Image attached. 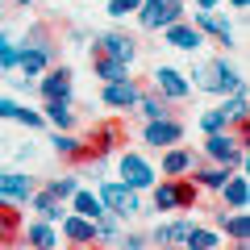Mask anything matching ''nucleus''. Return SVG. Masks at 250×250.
<instances>
[{
    "label": "nucleus",
    "instance_id": "obj_1",
    "mask_svg": "<svg viewBox=\"0 0 250 250\" xmlns=\"http://www.w3.org/2000/svg\"><path fill=\"white\" fill-rule=\"evenodd\" d=\"M196 196L200 188L192 184L188 175H175V179H154L150 184V205L159 208V213H179V208H196Z\"/></svg>",
    "mask_w": 250,
    "mask_h": 250
},
{
    "label": "nucleus",
    "instance_id": "obj_2",
    "mask_svg": "<svg viewBox=\"0 0 250 250\" xmlns=\"http://www.w3.org/2000/svg\"><path fill=\"white\" fill-rule=\"evenodd\" d=\"M192 75H196V88L208 92V96H229V92L246 88L242 71L233 67V62H225V54H221V59H213V62H205V67L192 71Z\"/></svg>",
    "mask_w": 250,
    "mask_h": 250
},
{
    "label": "nucleus",
    "instance_id": "obj_3",
    "mask_svg": "<svg viewBox=\"0 0 250 250\" xmlns=\"http://www.w3.org/2000/svg\"><path fill=\"white\" fill-rule=\"evenodd\" d=\"M96 196H100V205H104V213H113L117 221H129V217L142 213V192L125 188L121 179H104Z\"/></svg>",
    "mask_w": 250,
    "mask_h": 250
},
{
    "label": "nucleus",
    "instance_id": "obj_4",
    "mask_svg": "<svg viewBox=\"0 0 250 250\" xmlns=\"http://www.w3.org/2000/svg\"><path fill=\"white\" fill-rule=\"evenodd\" d=\"M117 175H121L125 188H134V192H150V184L159 179V167L142 150H121L117 154Z\"/></svg>",
    "mask_w": 250,
    "mask_h": 250
},
{
    "label": "nucleus",
    "instance_id": "obj_5",
    "mask_svg": "<svg viewBox=\"0 0 250 250\" xmlns=\"http://www.w3.org/2000/svg\"><path fill=\"white\" fill-rule=\"evenodd\" d=\"M205 159L208 163H225V167H246L250 150L238 142V134L221 129V134H205Z\"/></svg>",
    "mask_w": 250,
    "mask_h": 250
},
{
    "label": "nucleus",
    "instance_id": "obj_6",
    "mask_svg": "<svg viewBox=\"0 0 250 250\" xmlns=\"http://www.w3.org/2000/svg\"><path fill=\"white\" fill-rule=\"evenodd\" d=\"M138 25L150 29V34H159V29H167L171 21L184 17V0H142V9L134 13Z\"/></svg>",
    "mask_w": 250,
    "mask_h": 250
},
{
    "label": "nucleus",
    "instance_id": "obj_7",
    "mask_svg": "<svg viewBox=\"0 0 250 250\" xmlns=\"http://www.w3.org/2000/svg\"><path fill=\"white\" fill-rule=\"evenodd\" d=\"M150 83H154V92H159L163 100H171V104H179V100L192 96V80H188L179 67H171V62H159V67H154Z\"/></svg>",
    "mask_w": 250,
    "mask_h": 250
},
{
    "label": "nucleus",
    "instance_id": "obj_8",
    "mask_svg": "<svg viewBox=\"0 0 250 250\" xmlns=\"http://www.w3.org/2000/svg\"><path fill=\"white\" fill-rule=\"evenodd\" d=\"M121 142H125V125L121 121H100V125H92V138L83 146H88V159L100 163V159H108Z\"/></svg>",
    "mask_w": 250,
    "mask_h": 250
},
{
    "label": "nucleus",
    "instance_id": "obj_9",
    "mask_svg": "<svg viewBox=\"0 0 250 250\" xmlns=\"http://www.w3.org/2000/svg\"><path fill=\"white\" fill-rule=\"evenodd\" d=\"M34 175H25V171L17 167H0V200H13V205H29V196H34Z\"/></svg>",
    "mask_w": 250,
    "mask_h": 250
},
{
    "label": "nucleus",
    "instance_id": "obj_10",
    "mask_svg": "<svg viewBox=\"0 0 250 250\" xmlns=\"http://www.w3.org/2000/svg\"><path fill=\"white\" fill-rule=\"evenodd\" d=\"M142 142H146V146H154V150H167V146L184 142V121H179V117L146 121V129H142Z\"/></svg>",
    "mask_w": 250,
    "mask_h": 250
},
{
    "label": "nucleus",
    "instance_id": "obj_11",
    "mask_svg": "<svg viewBox=\"0 0 250 250\" xmlns=\"http://www.w3.org/2000/svg\"><path fill=\"white\" fill-rule=\"evenodd\" d=\"M192 25H196L205 38L221 42V46H238V42H233V25H229V17H221L217 9H196V13H192Z\"/></svg>",
    "mask_w": 250,
    "mask_h": 250
},
{
    "label": "nucleus",
    "instance_id": "obj_12",
    "mask_svg": "<svg viewBox=\"0 0 250 250\" xmlns=\"http://www.w3.org/2000/svg\"><path fill=\"white\" fill-rule=\"evenodd\" d=\"M159 34H163V42H167V46H175V50H184V54H196L200 46H205V34H200V29L192 25L188 17L171 21V25L159 29Z\"/></svg>",
    "mask_w": 250,
    "mask_h": 250
},
{
    "label": "nucleus",
    "instance_id": "obj_13",
    "mask_svg": "<svg viewBox=\"0 0 250 250\" xmlns=\"http://www.w3.org/2000/svg\"><path fill=\"white\" fill-rule=\"evenodd\" d=\"M59 238L67 242V246H96V225H92L88 217H80V213L67 208V217L59 221Z\"/></svg>",
    "mask_w": 250,
    "mask_h": 250
},
{
    "label": "nucleus",
    "instance_id": "obj_14",
    "mask_svg": "<svg viewBox=\"0 0 250 250\" xmlns=\"http://www.w3.org/2000/svg\"><path fill=\"white\" fill-rule=\"evenodd\" d=\"M92 50L113 54V59H121V62H134V59H138V38L125 34V29H113V34H100Z\"/></svg>",
    "mask_w": 250,
    "mask_h": 250
},
{
    "label": "nucleus",
    "instance_id": "obj_15",
    "mask_svg": "<svg viewBox=\"0 0 250 250\" xmlns=\"http://www.w3.org/2000/svg\"><path fill=\"white\" fill-rule=\"evenodd\" d=\"M38 96L42 100H71V71L67 67H46L38 75Z\"/></svg>",
    "mask_w": 250,
    "mask_h": 250
},
{
    "label": "nucleus",
    "instance_id": "obj_16",
    "mask_svg": "<svg viewBox=\"0 0 250 250\" xmlns=\"http://www.w3.org/2000/svg\"><path fill=\"white\" fill-rule=\"evenodd\" d=\"M138 96H142V83L129 75V80H113V83H104V92H100V100H104L108 108H129L138 104Z\"/></svg>",
    "mask_w": 250,
    "mask_h": 250
},
{
    "label": "nucleus",
    "instance_id": "obj_17",
    "mask_svg": "<svg viewBox=\"0 0 250 250\" xmlns=\"http://www.w3.org/2000/svg\"><path fill=\"white\" fill-rule=\"evenodd\" d=\"M196 163H200V154H196V150H188V146H179V142H175V146H167V150H163L159 171L175 179V175H188V171L196 167Z\"/></svg>",
    "mask_w": 250,
    "mask_h": 250
},
{
    "label": "nucleus",
    "instance_id": "obj_18",
    "mask_svg": "<svg viewBox=\"0 0 250 250\" xmlns=\"http://www.w3.org/2000/svg\"><path fill=\"white\" fill-rule=\"evenodd\" d=\"M21 233H25V246L29 250H59V225L54 221H42V217H38V221H29V225H21Z\"/></svg>",
    "mask_w": 250,
    "mask_h": 250
},
{
    "label": "nucleus",
    "instance_id": "obj_19",
    "mask_svg": "<svg viewBox=\"0 0 250 250\" xmlns=\"http://www.w3.org/2000/svg\"><path fill=\"white\" fill-rule=\"evenodd\" d=\"M188 229H192V217H171V221H159L146 238H150L154 246H184Z\"/></svg>",
    "mask_w": 250,
    "mask_h": 250
},
{
    "label": "nucleus",
    "instance_id": "obj_20",
    "mask_svg": "<svg viewBox=\"0 0 250 250\" xmlns=\"http://www.w3.org/2000/svg\"><path fill=\"white\" fill-rule=\"evenodd\" d=\"M29 208H34L42 221H54V225L67 217V200H59L50 188H34V196H29Z\"/></svg>",
    "mask_w": 250,
    "mask_h": 250
},
{
    "label": "nucleus",
    "instance_id": "obj_21",
    "mask_svg": "<svg viewBox=\"0 0 250 250\" xmlns=\"http://www.w3.org/2000/svg\"><path fill=\"white\" fill-rule=\"evenodd\" d=\"M21 205L13 200H0V246H17L21 242Z\"/></svg>",
    "mask_w": 250,
    "mask_h": 250
},
{
    "label": "nucleus",
    "instance_id": "obj_22",
    "mask_svg": "<svg viewBox=\"0 0 250 250\" xmlns=\"http://www.w3.org/2000/svg\"><path fill=\"white\" fill-rule=\"evenodd\" d=\"M229 171H233V167H225V163H196L188 175H192V184H196V188H205V192H217V188L229 179Z\"/></svg>",
    "mask_w": 250,
    "mask_h": 250
},
{
    "label": "nucleus",
    "instance_id": "obj_23",
    "mask_svg": "<svg viewBox=\"0 0 250 250\" xmlns=\"http://www.w3.org/2000/svg\"><path fill=\"white\" fill-rule=\"evenodd\" d=\"M92 75H96L100 83H113V80H129V62L113 59V54H100V50H92Z\"/></svg>",
    "mask_w": 250,
    "mask_h": 250
},
{
    "label": "nucleus",
    "instance_id": "obj_24",
    "mask_svg": "<svg viewBox=\"0 0 250 250\" xmlns=\"http://www.w3.org/2000/svg\"><path fill=\"white\" fill-rule=\"evenodd\" d=\"M54 154L67 163H88V146H83V138H75L71 129H54Z\"/></svg>",
    "mask_w": 250,
    "mask_h": 250
},
{
    "label": "nucleus",
    "instance_id": "obj_25",
    "mask_svg": "<svg viewBox=\"0 0 250 250\" xmlns=\"http://www.w3.org/2000/svg\"><path fill=\"white\" fill-rule=\"evenodd\" d=\"M217 192H221V208H246V200H250V184L238 171H229V179H225Z\"/></svg>",
    "mask_w": 250,
    "mask_h": 250
},
{
    "label": "nucleus",
    "instance_id": "obj_26",
    "mask_svg": "<svg viewBox=\"0 0 250 250\" xmlns=\"http://www.w3.org/2000/svg\"><path fill=\"white\" fill-rule=\"evenodd\" d=\"M134 113L142 117V121H163V117H175V108H171V100H163L159 92H142L134 104Z\"/></svg>",
    "mask_w": 250,
    "mask_h": 250
},
{
    "label": "nucleus",
    "instance_id": "obj_27",
    "mask_svg": "<svg viewBox=\"0 0 250 250\" xmlns=\"http://www.w3.org/2000/svg\"><path fill=\"white\" fill-rule=\"evenodd\" d=\"M42 121L54 129H75V108L71 100H42Z\"/></svg>",
    "mask_w": 250,
    "mask_h": 250
},
{
    "label": "nucleus",
    "instance_id": "obj_28",
    "mask_svg": "<svg viewBox=\"0 0 250 250\" xmlns=\"http://www.w3.org/2000/svg\"><path fill=\"white\" fill-rule=\"evenodd\" d=\"M184 250H221V233L192 221V229H188V238H184Z\"/></svg>",
    "mask_w": 250,
    "mask_h": 250
},
{
    "label": "nucleus",
    "instance_id": "obj_29",
    "mask_svg": "<svg viewBox=\"0 0 250 250\" xmlns=\"http://www.w3.org/2000/svg\"><path fill=\"white\" fill-rule=\"evenodd\" d=\"M71 213L88 217V221H96L100 213H104V205H100L96 192H88V188H75V196H71Z\"/></svg>",
    "mask_w": 250,
    "mask_h": 250
},
{
    "label": "nucleus",
    "instance_id": "obj_30",
    "mask_svg": "<svg viewBox=\"0 0 250 250\" xmlns=\"http://www.w3.org/2000/svg\"><path fill=\"white\" fill-rule=\"evenodd\" d=\"M92 225H96V246H113V242L121 238V221H117L113 213H100Z\"/></svg>",
    "mask_w": 250,
    "mask_h": 250
},
{
    "label": "nucleus",
    "instance_id": "obj_31",
    "mask_svg": "<svg viewBox=\"0 0 250 250\" xmlns=\"http://www.w3.org/2000/svg\"><path fill=\"white\" fill-rule=\"evenodd\" d=\"M17 54H21V38L0 34V71H4V75L17 71Z\"/></svg>",
    "mask_w": 250,
    "mask_h": 250
},
{
    "label": "nucleus",
    "instance_id": "obj_32",
    "mask_svg": "<svg viewBox=\"0 0 250 250\" xmlns=\"http://www.w3.org/2000/svg\"><path fill=\"white\" fill-rule=\"evenodd\" d=\"M196 125L205 129V134H221V129H229V113H225L221 104H217V108H205V113L196 117Z\"/></svg>",
    "mask_w": 250,
    "mask_h": 250
},
{
    "label": "nucleus",
    "instance_id": "obj_33",
    "mask_svg": "<svg viewBox=\"0 0 250 250\" xmlns=\"http://www.w3.org/2000/svg\"><path fill=\"white\" fill-rule=\"evenodd\" d=\"M46 188H50L59 200H71V196H75V188H80V175H71V171H67V175H54Z\"/></svg>",
    "mask_w": 250,
    "mask_h": 250
},
{
    "label": "nucleus",
    "instance_id": "obj_34",
    "mask_svg": "<svg viewBox=\"0 0 250 250\" xmlns=\"http://www.w3.org/2000/svg\"><path fill=\"white\" fill-rule=\"evenodd\" d=\"M142 9V0H108V17H134V13Z\"/></svg>",
    "mask_w": 250,
    "mask_h": 250
},
{
    "label": "nucleus",
    "instance_id": "obj_35",
    "mask_svg": "<svg viewBox=\"0 0 250 250\" xmlns=\"http://www.w3.org/2000/svg\"><path fill=\"white\" fill-rule=\"evenodd\" d=\"M113 246L117 250H146V246H150V238H146V233H125L121 229V238H117Z\"/></svg>",
    "mask_w": 250,
    "mask_h": 250
},
{
    "label": "nucleus",
    "instance_id": "obj_36",
    "mask_svg": "<svg viewBox=\"0 0 250 250\" xmlns=\"http://www.w3.org/2000/svg\"><path fill=\"white\" fill-rule=\"evenodd\" d=\"M192 4H196V9H221L225 0H192Z\"/></svg>",
    "mask_w": 250,
    "mask_h": 250
},
{
    "label": "nucleus",
    "instance_id": "obj_37",
    "mask_svg": "<svg viewBox=\"0 0 250 250\" xmlns=\"http://www.w3.org/2000/svg\"><path fill=\"white\" fill-rule=\"evenodd\" d=\"M246 4H250V0H229V9H238V13L246 9Z\"/></svg>",
    "mask_w": 250,
    "mask_h": 250
},
{
    "label": "nucleus",
    "instance_id": "obj_38",
    "mask_svg": "<svg viewBox=\"0 0 250 250\" xmlns=\"http://www.w3.org/2000/svg\"><path fill=\"white\" fill-rule=\"evenodd\" d=\"M13 4H17V9H29V4H34V0H13Z\"/></svg>",
    "mask_w": 250,
    "mask_h": 250
},
{
    "label": "nucleus",
    "instance_id": "obj_39",
    "mask_svg": "<svg viewBox=\"0 0 250 250\" xmlns=\"http://www.w3.org/2000/svg\"><path fill=\"white\" fill-rule=\"evenodd\" d=\"M62 250H96V246H62Z\"/></svg>",
    "mask_w": 250,
    "mask_h": 250
},
{
    "label": "nucleus",
    "instance_id": "obj_40",
    "mask_svg": "<svg viewBox=\"0 0 250 250\" xmlns=\"http://www.w3.org/2000/svg\"><path fill=\"white\" fill-rule=\"evenodd\" d=\"M159 250H184V246H159Z\"/></svg>",
    "mask_w": 250,
    "mask_h": 250
},
{
    "label": "nucleus",
    "instance_id": "obj_41",
    "mask_svg": "<svg viewBox=\"0 0 250 250\" xmlns=\"http://www.w3.org/2000/svg\"><path fill=\"white\" fill-rule=\"evenodd\" d=\"M0 21H4V13H0Z\"/></svg>",
    "mask_w": 250,
    "mask_h": 250
}]
</instances>
